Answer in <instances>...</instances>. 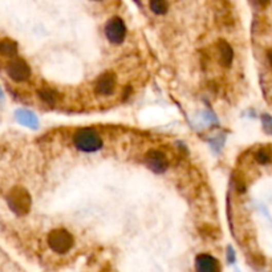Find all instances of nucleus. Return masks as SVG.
I'll list each match as a JSON object with an SVG mask.
<instances>
[{
	"label": "nucleus",
	"instance_id": "11",
	"mask_svg": "<svg viewBox=\"0 0 272 272\" xmlns=\"http://www.w3.org/2000/svg\"><path fill=\"white\" fill-rule=\"evenodd\" d=\"M150 10L157 15H164L168 12L169 4L166 0H150Z\"/></svg>",
	"mask_w": 272,
	"mask_h": 272
},
{
	"label": "nucleus",
	"instance_id": "9",
	"mask_svg": "<svg viewBox=\"0 0 272 272\" xmlns=\"http://www.w3.org/2000/svg\"><path fill=\"white\" fill-rule=\"evenodd\" d=\"M218 51H219V59H221L222 65L225 67H230L234 59V51H232L231 45L228 44L227 41L221 40L218 43Z\"/></svg>",
	"mask_w": 272,
	"mask_h": 272
},
{
	"label": "nucleus",
	"instance_id": "4",
	"mask_svg": "<svg viewBox=\"0 0 272 272\" xmlns=\"http://www.w3.org/2000/svg\"><path fill=\"white\" fill-rule=\"evenodd\" d=\"M105 35L112 44H121L126 36V27L120 17H112L105 26Z\"/></svg>",
	"mask_w": 272,
	"mask_h": 272
},
{
	"label": "nucleus",
	"instance_id": "6",
	"mask_svg": "<svg viewBox=\"0 0 272 272\" xmlns=\"http://www.w3.org/2000/svg\"><path fill=\"white\" fill-rule=\"evenodd\" d=\"M145 162L148 165V168L152 169L155 173H164L169 168L168 157L159 150H150L145 155Z\"/></svg>",
	"mask_w": 272,
	"mask_h": 272
},
{
	"label": "nucleus",
	"instance_id": "3",
	"mask_svg": "<svg viewBox=\"0 0 272 272\" xmlns=\"http://www.w3.org/2000/svg\"><path fill=\"white\" fill-rule=\"evenodd\" d=\"M48 244L57 253H65L72 248L73 237L67 230L59 228L53 230L48 235Z\"/></svg>",
	"mask_w": 272,
	"mask_h": 272
},
{
	"label": "nucleus",
	"instance_id": "2",
	"mask_svg": "<svg viewBox=\"0 0 272 272\" xmlns=\"http://www.w3.org/2000/svg\"><path fill=\"white\" fill-rule=\"evenodd\" d=\"M8 205L17 215H26L31 209V196L24 187L16 186L8 193L7 196Z\"/></svg>",
	"mask_w": 272,
	"mask_h": 272
},
{
	"label": "nucleus",
	"instance_id": "14",
	"mask_svg": "<svg viewBox=\"0 0 272 272\" xmlns=\"http://www.w3.org/2000/svg\"><path fill=\"white\" fill-rule=\"evenodd\" d=\"M235 187H237V190L239 193H243L244 189H246V185H244V182L242 179H235Z\"/></svg>",
	"mask_w": 272,
	"mask_h": 272
},
{
	"label": "nucleus",
	"instance_id": "15",
	"mask_svg": "<svg viewBox=\"0 0 272 272\" xmlns=\"http://www.w3.org/2000/svg\"><path fill=\"white\" fill-rule=\"evenodd\" d=\"M253 3H255L257 7H259V8H264V7L268 6L269 0H253Z\"/></svg>",
	"mask_w": 272,
	"mask_h": 272
},
{
	"label": "nucleus",
	"instance_id": "7",
	"mask_svg": "<svg viewBox=\"0 0 272 272\" xmlns=\"http://www.w3.org/2000/svg\"><path fill=\"white\" fill-rule=\"evenodd\" d=\"M114 88H116V76L112 72L102 73L101 76L97 79L95 85L96 93L101 96L111 95L114 90Z\"/></svg>",
	"mask_w": 272,
	"mask_h": 272
},
{
	"label": "nucleus",
	"instance_id": "12",
	"mask_svg": "<svg viewBox=\"0 0 272 272\" xmlns=\"http://www.w3.org/2000/svg\"><path fill=\"white\" fill-rule=\"evenodd\" d=\"M39 95H40L43 101H45L47 104H51V105L55 104V102L57 101V97H59L53 89H49V88H45V89H43V90H40Z\"/></svg>",
	"mask_w": 272,
	"mask_h": 272
},
{
	"label": "nucleus",
	"instance_id": "8",
	"mask_svg": "<svg viewBox=\"0 0 272 272\" xmlns=\"http://www.w3.org/2000/svg\"><path fill=\"white\" fill-rule=\"evenodd\" d=\"M196 272H219V263L211 255L202 253L195 259Z\"/></svg>",
	"mask_w": 272,
	"mask_h": 272
},
{
	"label": "nucleus",
	"instance_id": "10",
	"mask_svg": "<svg viewBox=\"0 0 272 272\" xmlns=\"http://www.w3.org/2000/svg\"><path fill=\"white\" fill-rule=\"evenodd\" d=\"M0 51H2V53H3L4 56L13 57L16 55V52H17V45H16L15 41L4 39V40L2 41V44H0Z\"/></svg>",
	"mask_w": 272,
	"mask_h": 272
},
{
	"label": "nucleus",
	"instance_id": "13",
	"mask_svg": "<svg viewBox=\"0 0 272 272\" xmlns=\"http://www.w3.org/2000/svg\"><path fill=\"white\" fill-rule=\"evenodd\" d=\"M255 158H257V161L259 162V164L266 165V164H268L269 161H271L272 155L269 154L268 150L260 149V150H258V152H257V155H255Z\"/></svg>",
	"mask_w": 272,
	"mask_h": 272
},
{
	"label": "nucleus",
	"instance_id": "1",
	"mask_svg": "<svg viewBox=\"0 0 272 272\" xmlns=\"http://www.w3.org/2000/svg\"><path fill=\"white\" fill-rule=\"evenodd\" d=\"M73 143H75V148L81 152L92 153L101 149L102 138L95 129L82 128L77 130L73 136Z\"/></svg>",
	"mask_w": 272,
	"mask_h": 272
},
{
	"label": "nucleus",
	"instance_id": "5",
	"mask_svg": "<svg viewBox=\"0 0 272 272\" xmlns=\"http://www.w3.org/2000/svg\"><path fill=\"white\" fill-rule=\"evenodd\" d=\"M7 73H8V76L12 80L22 82L29 79V76H31V68H29L28 64L23 60V59L16 57V59H11V61L7 65Z\"/></svg>",
	"mask_w": 272,
	"mask_h": 272
},
{
	"label": "nucleus",
	"instance_id": "16",
	"mask_svg": "<svg viewBox=\"0 0 272 272\" xmlns=\"http://www.w3.org/2000/svg\"><path fill=\"white\" fill-rule=\"evenodd\" d=\"M267 59H268L269 65H271V67H272V49H269V51L267 52Z\"/></svg>",
	"mask_w": 272,
	"mask_h": 272
}]
</instances>
